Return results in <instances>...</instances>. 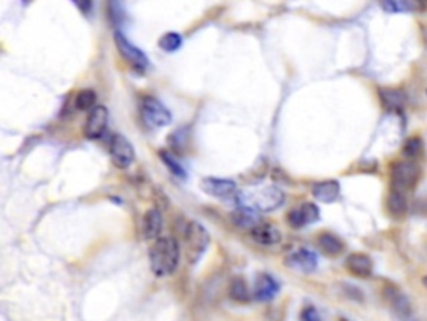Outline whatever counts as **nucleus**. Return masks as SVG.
I'll return each instance as SVG.
<instances>
[{
    "label": "nucleus",
    "instance_id": "1",
    "mask_svg": "<svg viewBox=\"0 0 427 321\" xmlns=\"http://www.w3.org/2000/svg\"><path fill=\"white\" fill-rule=\"evenodd\" d=\"M149 259H151L152 273L155 276L172 275L179 266V243L174 238H157L155 243L152 244L151 253H149Z\"/></svg>",
    "mask_w": 427,
    "mask_h": 321
},
{
    "label": "nucleus",
    "instance_id": "2",
    "mask_svg": "<svg viewBox=\"0 0 427 321\" xmlns=\"http://www.w3.org/2000/svg\"><path fill=\"white\" fill-rule=\"evenodd\" d=\"M284 198V192L277 186H252L239 191L237 203L257 212H267L282 206Z\"/></svg>",
    "mask_w": 427,
    "mask_h": 321
},
{
    "label": "nucleus",
    "instance_id": "3",
    "mask_svg": "<svg viewBox=\"0 0 427 321\" xmlns=\"http://www.w3.org/2000/svg\"><path fill=\"white\" fill-rule=\"evenodd\" d=\"M209 232L205 231V228L197 221H191V223L185 226L184 232V241H185V253H187V258L192 264H196L197 261L202 258V255L209 246Z\"/></svg>",
    "mask_w": 427,
    "mask_h": 321
},
{
    "label": "nucleus",
    "instance_id": "4",
    "mask_svg": "<svg viewBox=\"0 0 427 321\" xmlns=\"http://www.w3.org/2000/svg\"><path fill=\"white\" fill-rule=\"evenodd\" d=\"M140 116L151 127H165L172 122V114L167 107L155 98H144L140 102Z\"/></svg>",
    "mask_w": 427,
    "mask_h": 321
},
{
    "label": "nucleus",
    "instance_id": "5",
    "mask_svg": "<svg viewBox=\"0 0 427 321\" xmlns=\"http://www.w3.org/2000/svg\"><path fill=\"white\" fill-rule=\"evenodd\" d=\"M108 154H111L115 166L120 167V169H127L135 160L134 147L122 134L111 136V139H108Z\"/></svg>",
    "mask_w": 427,
    "mask_h": 321
},
{
    "label": "nucleus",
    "instance_id": "6",
    "mask_svg": "<svg viewBox=\"0 0 427 321\" xmlns=\"http://www.w3.org/2000/svg\"><path fill=\"white\" fill-rule=\"evenodd\" d=\"M421 178V169L414 160H399L392 167V186L396 191L410 190Z\"/></svg>",
    "mask_w": 427,
    "mask_h": 321
},
{
    "label": "nucleus",
    "instance_id": "7",
    "mask_svg": "<svg viewBox=\"0 0 427 321\" xmlns=\"http://www.w3.org/2000/svg\"><path fill=\"white\" fill-rule=\"evenodd\" d=\"M114 39H115L117 49H119L120 54H122V57L126 59L127 62L134 67V69L147 71L149 67H151V60L147 59V55L144 54L139 47H135L134 44L129 42V39L122 34V32L117 30L114 34Z\"/></svg>",
    "mask_w": 427,
    "mask_h": 321
},
{
    "label": "nucleus",
    "instance_id": "8",
    "mask_svg": "<svg viewBox=\"0 0 427 321\" xmlns=\"http://www.w3.org/2000/svg\"><path fill=\"white\" fill-rule=\"evenodd\" d=\"M200 187L204 192H207L209 196L217 199L227 201H237L239 196V190H237V184L231 179H220V178H205L200 181Z\"/></svg>",
    "mask_w": 427,
    "mask_h": 321
},
{
    "label": "nucleus",
    "instance_id": "9",
    "mask_svg": "<svg viewBox=\"0 0 427 321\" xmlns=\"http://www.w3.org/2000/svg\"><path fill=\"white\" fill-rule=\"evenodd\" d=\"M107 120H108V112L104 106H95L91 111L88 118L86 120V126H84V134L88 139H99L102 138L104 132L107 129Z\"/></svg>",
    "mask_w": 427,
    "mask_h": 321
},
{
    "label": "nucleus",
    "instance_id": "10",
    "mask_svg": "<svg viewBox=\"0 0 427 321\" xmlns=\"http://www.w3.org/2000/svg\"><path fill=\"white\" fill-rule=\"evenodd\" d=\"M285 264L292 270L312 273L317 268V256L312 251L305 250V248H299V250L289 253L287 258H285Z\"/></svg>",
    "mask_w": 427,
    "mask_h": 321
},
{
    "label": "nucleus",
    "instance_id": "11",
    "mask_svg": "<svg viewBox=\"0 0 427 321\" xmlns=\"http://www.w3.org/2000/svg\"><path fill=\"white\" fill-rule=\"evenodd\" d=\"M319 219V210H317L316 204L312 203H304L299 208H294L289 212L287 221L292 228H302L305 224H312Z\"/></svg>",
    "mask_w": 427,
    "mask_h": 321
},
{
    "label": "nucleus",
    "instance_id": "12",
    "mask_svg": "<svg viewBox=\"0 0 427 321\" xmlns=\"http://www.w3.org/2000/svg\"><path fill=\"white\" fill-rule=\"evenodd\" d=\"M279 288L281 286L276 278H272L267 273H263V275L257 276L252 295L257 301H271L272 298H276V295L279 293Z\"/></svg>",
    "mask_w": 427,
    "mask_h": 321
},
{
    "label": "nucleus",
    "instance_id": "13",
    "mask_svg": "<svg viewBox=\"0 0 427 321\" xmlns=\"http://www.w3.org/2000/svg\"><path fill=\"white\" fill-rule=\"evenodd\" d=\"M251 236L257 244H263V246H274L282 239L281 231L271 223H259L251 230Z\"/></svg>",
    "mask_w": 427,
    "mask_h": 321
},
{
    "label": "nucleus",
    "instance_id": "14",
    "mask_svg": "<svg viewBox=\"0 0 427 321\" xmlns=\"http://www.w3.org/2000/svg\"><path fill=\"white\" fill-rule=\"evenodd\" d=\"M231 221L239 230H252L260 223V212L254 211L251 208L239 206L232 211Z\"/></svg>",
    "mask_w": 427,
    "mask_h": 321
},
{
    "label": "nucleus",
    "instance_id": "15",
    "mask_svg": "<svg viewBox=\"0 0 427 321\" xmlns=\"http://www.w3.org/2000/svg\"><path fill=\"white\" fill-rule=\"evenodd\" d=\"M162 231V214L159 210H149L142 219V236L146 241H155L160 238Z\"/></svg>",
    "mask_w": 427,
    "mask_h": 321
},
{
    "label": "nucleus",
    "instance_id": "16",
    "mask_svg": "<svg viewBox=\"0 0 427 321\" xmlns=\"http://www.w3.org/2000/svg\"><path fill=\"white\" fill-rule=\"evenodd\" d=\"M312 194L321 203H334L341 194V184L337 181H322L314 184Z\"/></svg>",
    "mask_w": 427,
    "mask_h": 321
},
{
    "label": "nucleus",
    "instance_id": "17",
    "mask_svg": "<svg viewBox=\"0 0 427 321\" xmlns=\"http://www.w3.org/2000/svg\"><path fill=\"white\" fill-rule=\"evenodd\" d=\"M345 266L352 275L359 276V278H366L372 273V261L364 253H352L349 258L345 259Z\"/></svg>",
    "mask_w": 427,
    "mask_h": 321
},
{
    "label": "nucleus",
    "instance_id": "18",
    "mask_svg": "<svg viewBox=\"0 0 427 321\" xmlns=\"http://www.w3.org/2000/svg\"><path fill=\"white\" fill-rule=\"evenodd\" d=\"M379 95H381L382 106L388 111H401L406 104V95L401 91L382 89Z\"/></svg>",
    "mask_w": 427,
    "mask_h": 321
},
{
    "label": "nucleus",
    "instance_id": "19",
    "mask_svg": "<svg viewBox=\"0 0 427 321\" xmlns=\"http://www.w3.org/2000/svg\"><path fill=\"white\" fill-rule=\"evenodd\" d=\"M319 248L324 255L337 256L344 251V243L330 232H322L319 236Z\"/></svg>",
    "mask_w": 427,
    "mask_h": 321
},
{
    "label": "nucleus",
    "instance_id": "20",
    "mask_svg": "<svg viewBox=\"0 0 427 321\" xmlns=\"http://www.w3.org/2000/svg\"><path fill=\"white\" fill-rule=\"evenodd\" d=\"M388 211L392 216H402L408 211V201H406L404 192L392 190L388 196Z\"/></svg>",
    "mask_w": 427,
    "mask_h": 321
},
{
    "label": "nucleus",
    "instance_id": "21",
    "mask_svg": "<svg viewBox=\"0 0 427 321\" xmlns=\"http://www.w3.org/2000/svg\"><path fill=\"white\" fill-rule=\"evenodd\" d=\"M229 293H231V298L236 301H243L244 303V301L251 300V291H249L247 283H245L243 278L232 279L231 290H229Z\"/></svg>",
    "mask_w": 427,
    "mask_h": 321
},
{
    "label": "nucleus",
    "instance_id": "22",
    "mask_svg": "<svg viewBox=\"0 0 427 321\" xmlns=\"http://www.w3.org/2000/svg\"><path fill=\"white\" fill-rule=\"evenodd\" d=\"M95 102H97V95H95V92L91 89L80 91L79 94L75 95V107H77L79 111L94 109Z\"/></svg>",
    "mask_w": 427,
    "mask_h": 321
},
{
    "label": "nucleus",
    "instance_id": "23",
    "mask_svg": "<svg viewBox=\"0 0 427 321\" xmlns=\"http://www.w3.org/2000/svg\"><path fill=\"white\" fill-rule=\"evenodd\" d=\"M180 46H182V35L177 32H167L159 40V47L165 52H175Z\"/></svg>",
    "mask_w": 427,
    "mask_h": 321
},
{
    "label": "nucleus",
    "instance_id": "24",
    "mask_svg": "<svg viewBox=\"0 0 427 321\" xmlns=\"http://www.w3.org/2000/svg\"><path fill=\"white\" fill-rule=\"evenodd\" d=\"M160 158H162L165 166L169 167V171H171L174 176H177V178L184 179L185 176H187V174H185V169L182 167V164H180L179 160H177L174 156L171 154V152L162 151V152H160Z\"/></svg>",
    "mask_w": 427,
    "mask_h": 321
},
{
    "label": "nucleus",
    "instance_id": "25",
    "mask_svg": "<svg viewBox=\"0 0 427 321\" xmlns=\"http://www.w3.org/2000/svg\"><path fill=\"white\" fill-rule=\"evenodd\" d=\"M422 147H424V144H422L421 138H410L406 140L402 152H404V156H408V158L416 159L417 156L422 152Z\"/></svg>",
    "mask_w": 427,
    "mask_h": 321
},
{
    "label": "nucleus",
    "instance_id": "26",
    "mask_svg": "<svg viewBox=\"0 0 427 321\" xmlns=\"http://www.w3.org/2000/svg\"><path fill=\"white\" fill-rule=\"evenodd\" d=\"M382 9L388 12H404L412 9V6L408 2H386L382 3Z\"/></svg>",
    "mask_w": 427,
    "mask_h": 321
},
{
    "label": "nucleus",
    "instance_id": "27",
    "mask_svg": "<svg viewBox=\"0 0 427 321\" xmlns=\"http://www.w3.org/2000/svg\"><path fill=\"white\" fill-rule=\"evenodd\" d=\"M301 320L302 321H322L319 313L314 306H305L301 313Z\"/></svg>",
    "mask_w": 427,
    "mask_h": 321
},
{
    "label": "nucleus",
    "instance_id": "28",
    "mask_svg": "<svg viewBox=\"0 0 427 321\" xmlns=\"http://www.w3.org/2000/svg\"><path fill=\"white\" fill-rule=\"evenodd\" d=\"M115 9H117V12H112V14H111V19H112V22L115 24V26H119V24H122V19H124L122 6H119V3H115Z\"/></svg>",
    "mask_w": 427,
    "mask_h": 321
}]
</instances>
